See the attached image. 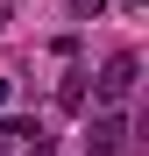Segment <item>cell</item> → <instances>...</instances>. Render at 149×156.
<instances>
[{
  "instance_id": "obj_1",
  "label": "cell",
  "mask_w": 149,
  "mask_h": 156,
  "mask_svg": "<svg viewBox=\"0 0 149 156\" xmlns=\"http://www.w3.org/2000/svg\"><path fill=\"white\" fill-rule=\"evenodd\" d=\"M128 85H135V57H114L107 71H99V92L107 99H128Z\"/></svg>"
},
{
  "instance_id": "obj_2",
  "label": "cell",
  "mask_w": 149,
  "mask_h": 156,
  "mask_svg": "<svg viewBox=\"0 0 149 156\" xmlns=\"http://www.w3.org/2000/svg\"><path fill=\"white\" fill-rule=\"evenodd\" d=\"M92 156H121V114H99L92 121Z\"/></svg>"
}]
</instances>
